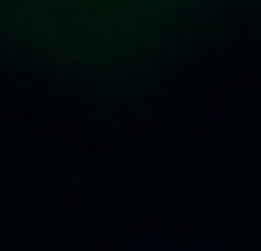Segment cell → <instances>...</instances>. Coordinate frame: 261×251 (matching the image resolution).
<instances>
[{
  "instance_id": "1",
  "label": "cell",
  "mask_w": 261,
  "mask_h": 251,
  "mask_svg": "<svg viewBox=\"0 0 261 251\" xmlns=\"http://www.w3.org/2000/svg\"><path fill=\"white\" fill-rule=\"evenodd\" d=\"M242 0H0V63L58 92L155 82Z\"/></svg>"
}]
</instances>
